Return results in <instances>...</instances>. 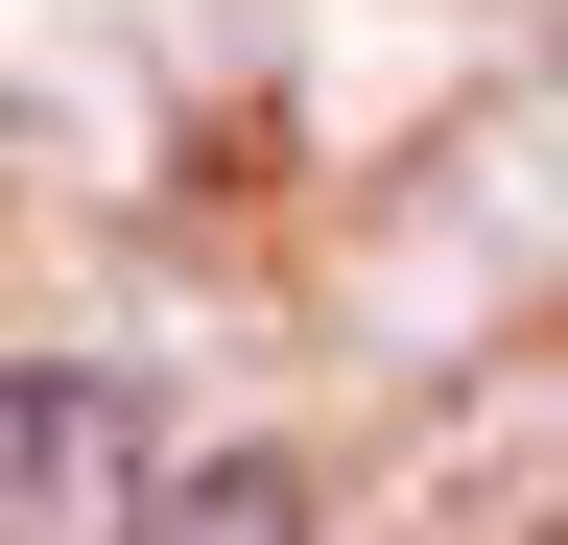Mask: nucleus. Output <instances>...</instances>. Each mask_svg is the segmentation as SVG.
I'll return each mask as SVG.
<instances>
[{"instance_id": "f03ea898", "label": "nucleus", "mask_w": 568, "mask_h": 545, "mask_svg": "<svg viewBox=\"0 0 568 545\" xmlns=\"http://www.w3.org/2000/svg\"><path fill=\"white\" fill-rule=\"evenodd\" d=\"M95 545H308V474H284V451H142V498L95 522Z\"/></svg>"}, {"instance_id": "f257e3e1", "label": "nucleus", "mask_w": 568, "mask_h": 545, "mask_svg": "<svg viewBox=\"0 0 568 545\" xmlns=\"http://www.w3.org/2000/svg\"><path fill=\"white\" fill-rule=\"evenodd\" d=\"M142 380H95V356H24L0 380V522H119L142 498Z\"/></svg>"}]
</instances>
